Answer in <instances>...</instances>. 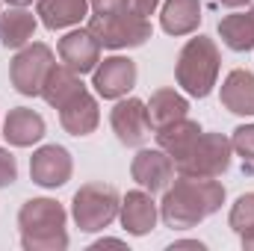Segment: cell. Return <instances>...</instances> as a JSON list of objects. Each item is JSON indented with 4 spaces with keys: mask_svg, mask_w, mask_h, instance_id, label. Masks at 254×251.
<instances>
[{
    "mask_svg": "<svg viewBox=\"0 0 254 251\" xmlns=\"http://www.w3.org/2000/svg\"><path fill=\"white\" fill-rule=\"evenodd\" d=\"M225 187L216 178H190V175H178L172 181V187L163 192L160 201V219L175 228V231H190L195 225H201L204 219H210L213 213L222 210L225 204Z\"/></svg>",
    "mask_w": 254,
    "mask_h": 251,
    "instance_id": "1",
    "label": "cell"
},
{
    "mask_svg": "<svg viewBox=\"0 0 254 251\" xmlns=\"http://www.w3.org/2000/svg\"><path fill=\"white\" fill-rule=\"evenodd\" d=\"M68 213L57 198H30L18 210V231L24 251L68 249Z\"/></svg>",
    "mask_w": 254,
    "mask_h": 251,
    "instance_id": "2",
    "label": "cell"
},
{
    "mask_svg": "<svg viewBox=\"0 0 254 251\" xmlns=\"http://www.w3.org/2000/svg\"><path fill=\"white\" fill-rule=\"evenodd\" d=\"M219 68H222V54L219 45L210 36H195L190 39L175 63V80L178 86L190 95V98H207L219 80Z\"/></svg>",
    "mask_w": 254,
    "mask_h": 251,
    "instance_id": "3",
    "label": "cell"
},
{
    "mask_svg": "<svg viewBox=\"0 0 254 251\" xmlns=\"http://www.w3.org/2000/svg\"><path fill=\"white\" fill-rule=\"evenodd\" d=\"M119 210H122L119 189L104 181L83 184L71 198V219L83 234H98V231L110 228L119 219Z\"/></svg>",
    "mask_w": 254,
    "mask_h": 251,
    "instance_id": "4",
    "label": "cell"
},
{
    "mask_svg": "<svg viewBox=\"0 0 254 251\" xmlns=\"http://www.w3.org/2000/svg\"><path fill=\"white\" fill-rule=\"evenodd\" d=\"M89 30H92V36L101 42V48H110V51L142 48V45L151 39V21L133 15L125 6L116 9V12L92 15V18H89Z\"/></svg>",
    "mask_w": 254,
    "mask_h": 251,
    "instance_id": "5",
    "label": "cell"
},
{
    "mask_svg": "<svg viewBox=\"0 0 254 251\" xmlns=\"http://www.w3.org/2000/svg\"><path fill=\"white\" fill-rule=\"evenodd\" d=\"M231 160H234V145L225 133H201L190 154L175 163V169L178 175L190 178H222L231 169Z\"/></svg>",
    "mask_w": 254,
    "mask_h": 251,
    "instance_id": "6",
    "label": "cell"
},
{
    "mask_svg": "<svg viewBox=\"0 0 254 251\" xmlns=\"http://www.w3.org/2000/svg\"><path fill=\"white\" fill-rule=\"evenodd\" d=\"M54 65H57L54 51H51L45 42L24 45L21 51H15V57H12V63H9V83H12V89H15L18 95L36 98V95H42L45 77L51 74Z\"/></svg>",
    "mask_w": 254,
    "mask_h": 251,
    "instance_id": "7",
    "label": "cell"
},
{
    "mask_svg": "<svg viewBox=\"0 0 254 251\" xmlns=\"http://www.w3.org/2000/svg\"><path fill=\"white\" fill-rule=\"evenodd\" d=\"M110 127L125 148H142L154 133V125L148 119V104L139 98H127V95L119 98L110 113Z\"/></svg>",
    "mask_w": 254,
    "mask_h": 251,
    "instance_id": "8",
    "label": "cell"
},
{
    "mask_svg": "<svg viewBox=\"0 0 254 251\" xmlns=\"http://www.w3.org/2000/svg\"><path fill=\"white\" fill-rule=\"evenodd\" d=\"M130 178L151 195L166 192L175 181V160L163 148H139V154L130 163Z\"/></svg>",
    "mask_w": 254,
    "mask_h": 251,
    "instance_id": "9",
    "label": "cell"
},
{
    "mask_svg": "<svg viewBox=\"0 0 254 251\" xmlns=\"http://www.w3.org/2000/svg\"><path fill=\"white\" fill-rule=\"evenodd\" d=\"M74 160L63 145H42L30 157V178L42 189H60L71 181Z\"/></svg>",
    "mask_w": 254,
    "mask_h": 251,
    "instance_id": "10",
    "label": "cell"
},
{
    "mask_svg": "<svg viewBox=\"0 0 254 251\" xmlns=\"http://www.w3.org/2000/svg\"><path fill=\"white\" fill-rule=\"evenodd\" d=\"M136 77H139L136 63L130 57L116 54V57H107L98 63V68L92 71V86L104 101H119L136 86Z\"/></svg>",
    "mask_w": 254,
    "mask_h": 251,
    "instance_id": "11",
    "label": "cell"
},
{
    "mask_svg": "<svg viewBox=\"0 0 254 251\" xmlns=\"http://www.w3.org/2000/svg\"><path fill=\"white\" fill-rule=\"evenodd\" d=\"M57 54H60V63L83 77V74H92L101 63V42L92 36L89 27L86 30H71L57 42Z\"/></svg>",
    "mask_w": 254,
    "mask_h": 251,
    "instance_id": "12",
    "label": "cell"
},
{
    "mask_svg": "<svg viewBox=\"0 0 254 251\" xmlns=\"http://www.w3.org/2000/svg\"><path fill=\"white\" fill-rule=\"evenodd\" d=\"M119 222L130 237H145L157 228L160 222V204L154 201V195L148 189H133L122 198V210H119Z\"/></svg>",
    "mask_w": 254,
    "mask_h": 251,
    "instance_id": "13",
    "label": "cell"
},
{
    "mask_svg": "<svg viewBox=\"0 0 254 251\" xmlns=\"http://www.w3.org/2000/svg\"><path fill=\"white\" fill-rule=\"evenodd\" d=\"M60 125L65 133L71 136H89L95 133L101 125V110H98V101L89 89H83L80 95H74L63 110H60Z\"/></svg>",
    "mask_w": 254,
    "mask_h": 251,
    "instance_id": "14",
    "label": "cell"
},
{
    "mask_svg": "<svg viewBox=\"0 0 254 251\" xmlns=\"http://www.w3.org/2000/svg\"><path fill=\"white\" fill-rule=\"evenodd\" d=\"M45 119L30 107H15L3 119V139L12 148H33L36 142L45 139Z\"/></svg>",
    "mask_w": 254,
    "mask_h": 251,
    "instance_id": "15",
    "label": "cell"
},
{
    "mask_svg": "<svg viewBox=\"0 0 254 251\" xmlns=\"http://www.w3.org/2000/svg\"><path fill=\"white\" fill-rule=\"evenodd\" d=\"M219 101L234 116H254V71L234 68L219 89Z\"/></svg>",
    "mask_w": 254,
    "mask_h": 251,
    "instance_id": "16",
    "label": "cell"
},
{
    "mask_svg": "<svg viewBox=\"0 0 254 251\" xmlns=\"http://www.w3.org/2000/svg\"><path fill=\"white\" fill-rule=\"evenodd\" d=\"M36 27L39 21L33 12H27V6H9L6 12H0V45L6 51H21L33 42Z\"/></svg>",
    "mask_w": 254,
    "mask_h": 251,
    "instance_id": "17",
    "label": "cell"
},
{
    "mask_svg": "<svg viewBox=\"0 0 254 251\" xmlns=\"http://www.w3.org/2000/svg\"><path fill=\"white\" fill-rule=\"evenodd\" d=\"M201 133H204L201 125L192 122L190 116H187V119H178V122H172V125H166V127H160V130H154V136H157V148H163L175 163L184 160V157L190 154V148L198 142Z\"/></svg>",
    "mask_w": 254,
    "mask_h": 251,
    "instance_id": "18",
    "label": "cell"
},
{
    "mask_svg": "<svg viewBox=\"0 0 254 251\" xmlns=\"http://www.w3.org/2000/svg\"><path fill=\"white\" fill-rule=\"evenodd\" d=\"M36 15L48 30H68L86 21L89 0H36Z\"/></svg>",
    "mask_w": 254,
    "mask_h": 251,
    "instance_id": "19",
    "label": "cell"
},
{
    "mask_svg": "<svg viewBox=\"0 0 254 251\" xmlns=\"http://www.w3.org/2000/svg\"><path fill=\"white\" fill-rule=\"evenodd\" d=\"M201 24V0H163L160 27L169 36H192Z\"/></svg>",
    "mask_w": 254,
    "mask_h": 251,
    "instance_id": "20",
    "label": "cell"
},
{
    "mask_svg": "<svg viewBox=\"0 0 254 251\" xmlns=\"http://www.w3.org/2000/svg\"><path fill=\"white\" fill-rule=\"evenodd\" d=\"M83 89H86V86H83V80H80V74H77V71H71L68 65H54V68H51V74L45 77L42 98H45V104H48V107L63 110L65 104H68L74 95H80Z\"/></svg>",
    "mask_w": 254,
    "mask_h": 251,
    "instance_id": "21",
    "label": "cell"
},
{
    "mask_svg": "<svg viewBox=\"0 0 254 251\" xmlns=\"http://www.w3.org/2000/svg\"><path fill=\"white\" fill-rule=\"evenodd\" d=\"M187 113H190V101L178 89H169V86L166 89H157L151 95V101H148V119H151L154 130L172 125L178 119H187Z\"/></svg>",
    "mask_w": 254,
    "mask_h": 251,
    "instance_id": "22",
    "label": "cell"
},
{
    "mask_svg": "<svg viewBox=\"0 0 254 251\" xmlns=\"http://www.w3.org/2000/svg\"><path fill=\"white\" fill-rule=\"evenodd\" d=\"M219 36L222 42L237 51V54H249L254 51V18L252 12H234V15H225L219 21Z\"/></svg>",
    "mask_w": 254,
    "mask_h": 251,
    "instance_id": "23",
    "label": "cell"
},
{
    "mask_svg": "<svg viewBox=\"0 0 254 251\" xmlns=\"http://www.w3.org/2000/svg\"><path fill=\"white\" fill-rule=\"evenodd\" d=\"M228 225H231V231H234L237 237L254 231V192H246V195H240V198L234 201L231 216H228Z\"/></svg>",
    "mask_w": 254,
    "mask_h": 251,
    "instance_id": "24",
    "label": "cell"
},
{
    "mask_svg": "<svg viewBox=\"0 0 254 251\" xmlns=\"http://www.w3.org/2000/svg\"><path fill=\"white\" fill-rule=\"evenodd\" d=\"M231 145H234V154H240L249 166H254V122L237 127L231 136Z\"/></svg>",
    "mask_w": 254,
    "mask_h": 251,
    "instance_id": "25",
    "label": "cell"
},
{
    "mask_svg": "<svg viewBox=\"0 0 254 251\" xmlns=\"http://www.w3.org/2000/svg\"><path fill=\"white\" fill-rule=\"evenodd\" d=\"M18 181V160L12 157L9 148H0V189L12 187Z\"/></svg>",
    "mask_w": 254,
    "mask_h": 251,
    "instance_id": "26",
    "label": "cell"
},
{
    "mask_svg": "<svg viewBox=\"0 0 254 251\" xmlns=\"http://www.w3.org/2000/svg\"><path fill=\"white\" fill-rule=\"evenodd\" d=\"M160 3H163V0H125V9H130V12L139 15V18H151V15L160 9Z\"/></svg>",
    "mask_w": 254,
    "mask_h": 251,
    "instance_id": "27",
    "label": "cell"
},
{
    "mask_svg": "<svg viewBox=\"0 0 254 251\" xmlns=\"http://www.w3.org/2000/svg\"><path fill=\"white\" fill-rule=\"evenodd\" d=\"M122 6H125V0H89V9H92V15L116 12V9H122Z\"/></svg>",
    "mask_w": 254,
    "mask_h": 251,
    "instance_id": "28",
    "label": "cell"
},
{
    "mask_svg": "<svg viewBox=\"0 0 254 251\" xmlns=\"http://www.w3.org/2000/svg\"><path fill=\"white\" fill-rule=\"evenodd\" d=\"M175 249H198V251H204V243H198V240H178V243L169 246V251H175Z\"/></svg>",
    "mask_w": 254,
    "mask_h": 251,
    "instance_id": "29",
    "label": "cell"
},
{
    "mask_svg": "<svg viewBox=\"0 0 254 251\" xmlns=\"http://www.w3.org/2000/svg\"><path fill=\"white\" fill-rule=\"evenodd\" d=\"M104 246H116V249H125V243L122 240H110V237H104V240H98L92 249H104Z\"/></svg>",
    "mask_w": 254,
    "mask_h": 251,
    "instance_id": "30",
    "label": "cell"
},
{
    "mask_svg": "<svg viewBox=\"0 0 254 251\" xmlns=\"http://www.w3.org/2000/svg\"><path fill=\"white\" fill-rule=\"evenodd\" d=\"M216 3H222V6H228V9H243V6H249L252 0H216Z\"/></svg>",
    "mask_w": 254,
    "mask_h": 251,
    "instance_id": "31",
    "label": "cell"
},
{
    "mask_svg": "<svg viewBox=\"0 0 254 251\" xmlns=\"http://www.w3.org/2000/svg\"><path fill=\"white\" fill-rule=\"evenodd\" d=\"M240 243H243V249H246V251H254V231L243 234V237H240Z\"/></svg>",
    "mask_w": 254,
    "mask_h": 251,
    "instance_id": "32",
    "label": "cell"
},
{
    "mask_svg": "<svg viewBox=\"0 0 254 251\" xmlns=\"http://www.w3.org/2000/svg\"><path fill=\"white\" fill-rule=\"evenodd\" d=\"M3 3H6V6H30L33 0H3Z\"/></svg>",
    "mask_w": 254,
    "mask_h": 251,
    "instance_id": "33",
    "label": "cell"
},
{
    "mask_svg": "<svg viewBox=\"0 0 254 251\" xmlns=\"http://www.w3.org/2000/svg\"><path fill=\"white\" fill-rule=\"evenodd\" d=\"M249 12H252V18H254V6H252V9H249Z\"/></svg>",
    "mask_w": 254,
    "mask_h": 251,
    "instance_id": "34",
    "label": "cell"
}]
</instances>
